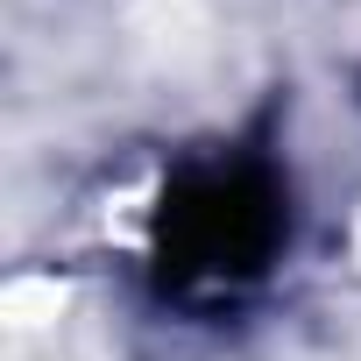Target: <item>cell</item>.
<instances>
[{"instance_id":"6da1fadb","label":"cell","mask_w":361,"mask_h":361,"mask_svg":"<svg viewBox=\"0 0 361 361\" xmlns=\"http://www.w3.org/2000/svg\"><path fill=\"white\" fill-rule=\"evenodd\" d=\"M290 241V192L269 156L192 163L156 206V276L177 305L248 298Z\"/></svg>"}]
</instances>
